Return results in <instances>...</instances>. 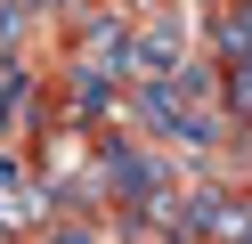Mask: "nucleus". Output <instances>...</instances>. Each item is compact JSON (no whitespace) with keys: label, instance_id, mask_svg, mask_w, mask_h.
Returning a JSON list of instances; mask_svg holds the SVG:
<instances>
[{"label":"nucleus","instance_id":"1","mask_svg":"<svg viewBox=\"0 0 252 244\" xmlns=\"http://www.w3.org/2000/svg\"><path fill=\"white\" fill-rule=\"evenodd\" d=\"M179 65H187V0H163L155 16H138V81Z\"/></svg>","mask_w":252,"mask_h":244},{"label":"nucleus","instance_id":"2","mask_svg":"<svg viewBox=\"0 0 252 244\" xmlns=\"http://www.w3.org/2000/svg\"><path fill=\"white\" fill-rule=\"evenodd\" d=\"M33 244H106V220H98V211H57Z\"/></svg>","mask_w":252,"mask_h":244},{"label":"nucleus","instance_id":"3","mask_svg":"<svg viewBox=\"0 0 252 244\" xmlns=\"http://www.w3.org/2000/svg\"><path fill=\"white\" fill-rule=\"evenodd\" d=\"M8 65H17V49H8V33H0V73H8Z\"/></svg>","mask_w":252,"mask_h":244},{"label":"nucleus","instance_id":"4","mask_svg":"<svg viewBox=\"0 0 252 244\" xmlns=\"http://www.w3.org/2000/svg\"><path fill=\"white\" fill-rule=\"evenodd\" d=\"M49 8H57V16H73V8H90V0H49Z\"/></svg>","mask_w":252,"mask_h":244}]
</instances>
